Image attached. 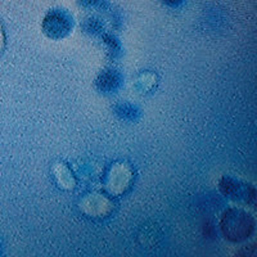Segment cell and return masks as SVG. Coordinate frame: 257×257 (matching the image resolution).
Segmentation results:
<instances>
[{
    "mask_svg": "<svg viewBox=\"0 0 257 257\" xmlns=\"http://www.w3.org/2000/svg\"><path fill=\"white\" fill-rule=\"evenodd\" d=\"M4 44V35H3V29H2V25H0V49L3 48Z\"/></svg>",
    "mask_w": 257,
    "mask_h": 257,
    "instance_id": "cell-9",
    "label": "cell"
},
{
    "mask_svg": "<svg viewBox=\"0 0 257 257\" xmlns=\"http://www.w3.org/2000/svg\"><path fill=\"white\" fill-rule=\"evenodd\" d=\"M221 230L224 237L231 242H242L251 237L254 229L253 217L239 208L225 211L221 217Z\"/></svg>",
    "mask_w": 257,
    "mask_h": 257,
    "instance_id": "cell-1",
    "label": "cell"
},
{
    "mask_svg": "<svg viewBox=\"0 0 257 257\" xmlns=\"http://www.w3.org/2000/svg\"><path fill=\"white\" fill-rule=\"evenodd\" d=\"M81 26L84 29L85 32L88 34H93V35H98V34H102L103 30H104V25H103L102 20H99L95 16H91V17L85 18L81 22Z\"/></svg>",
    "mask_w": 257,
    "mask_h": 257,
    "instance_id": "cell-5",
    "label": "cell"
},
{
    "mask_svg": "<svg viewBox=\"0 0 257 257\" xmlns=\"http://www.w3.org/2000/svg\"><path fill=\"white\" fill-rule=\"evenodd\" d=\"M220 190L228 197L237 201L252 203L254 202V190L248 184H243L230 178H222L220 180Z\"/></svg>",
    "mask_w": 257,
    "mask_h": 257,
    "instance_id": "cell-3",
    "label": "cell"
},
{
    "mask_svg": "<svg viewBox=\"0 0 257 257\" xmlns=\"http://www.w3.org/2000/svg\"><path fill=\"white\" fill-rule=\"evenodd\" d=\"M181 2H183V0H164L165 4H167V6H173V7L179 6Z\"/></svg>",
    "mask_w": 257,
    "mask_h": 257,
    "instance_id": "cell-8",
    "label": "cell"
},
{
    "mask_svg": "<svg viewBox=\"0 0 257 257\" xmlns=\"http://www.w3.org/2000/svg\"><path fill=\"white\" fill-rule=\"evenodd\" d=\"M103 41H104V44L107 45V48H108V50L111 53H117V50L120 48L118 40L113 35H111V34H104L103 35Z\"/></svg>",
    "mask_w": 257,
    "mask_h": 257,
    "instance_id": "cell-7",
    "label": "cell"
},
{
    "mask_svg": "<svg viewBox=\"0 0 257 257\" xmlns=\"http://www.w3.org/2000/svg\"><path fill=\"white\" fill-rule=\"evenodd\" d=\"M120 75L116 71H104L99 75L98 80H96V86L102 91H112L120 86Z\"/></svg>",
    "mask_w": 257,
    "mask_h": 257,
    "instance_id": "cell-4",
    "label": "cell"
},
{
    "mask_svg": "<svg viewBox=\"0 0 257 257\" xmlns=\"http://www.w3.org/2000/svg\"><path fill=\"white\" fill-rule=\"evenodd\" d=\"M117 113L120 114V116L125 117V118H127V120H132V118L138 116L137 108H134V107L130 104H121L120 107L117 108Z\"/></svg>",
    "mask_w": 257,
    "mask_h": 257,
    "instance_id": "cell-6",
    "label": "cell"
},
{
    "mask_svg": "<svg viewBox=\"0 0 257 257\" xmlns=\"http://www.w3.org/2000/svg\"><path fill=\"white\" fill-rule=\"evenodd\" d=\"M73 27V20L70 13L63 9H50L43 21V31L52 39H63Z\"/></svg>",
    "mask_w": 257,
    "mask_h": 257,
    "instance_id": "cell-2",
    "label": "cell"
}]
</instances>
